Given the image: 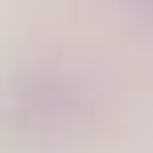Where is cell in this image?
<instances>
[{"label": "cell", "mask_w": 153, "mask_h": 153, "mask_svg": "<svg viewBox=\"0 0 153 153\" xmlns=\"http://www.w3.org/2000/svg\"><path fill=\"white\" fill-rule=\"evenodd\" d=\"M145 8H149V13H153V0H145Z\"/></svg>", "instance_id": "1"}]
</instances>
